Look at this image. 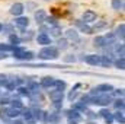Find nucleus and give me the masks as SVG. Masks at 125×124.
<instances>
[{
  "label": "nucleus",
  "mask_w": 125,
  "mask_h": 124,
  "mask_svg": "<svg viewBox=\"0 0 125 124\" xmlns=\"http://www.w3.org/2000/svg\"><path fill=\"white\" fill-rule=\"evenodd\" d=\"M22 115H23V118H25L26 121H32V120H33V117H32V112H31V110H23V112H22Z\"/></svg>",
  "instance_id": "32"
},
{
  "label": "nucleus",
  "mask_w": 125,
  "mask_h": 124,
  "mask_svg": "<svg viewBox=\"0 0 125 124\" xmlns=\"http://www.w3.org/2000/svg\"><path fill=\"white\" fill-rule=\"evenodd\" d=\"M23 10H25V6H23L22 3H15V4L10 7V13L15 15V16H21V15L23 13Z\"/></svg>",
  "instance_id": "7"
},
{
  "label": "nucleus",
  "mask_w": 125,
  "mask_h": 124,
  "mask_svg": "<svg viewBox=\"0 0 125 124\" xmlns=\"http://www.w3.org/2000/svg\"><path fill=\"white\" fill-rule=\"evenodd\" d=\"M82 18H83V21H84L83 24H86V25H87V24H92V22L96 21V13H94L93 10H86V12L83 13V16H82Z\"/></svg>",
  "instance_id": "5"
},
{
  "label": "nucleus",
  "mask_w": 125,
  "mask_h": 124,
  "mask_svg": "<svg viewBox=\"0 0 125 124\" xmlns=\"http://www.w3.org/2000/svg\"><path fill=\"white\" fill-rule=\"evenodd\" d=\"M45 22H47L48 25L51 24V26H55V25H58V24H57V19H55V18H47V19H45Z\"/></svg>",
  "instance_id": "38"
},
{
  "label": "nucleus",
  "mask_w": 125,
  "mask_h": 124,
  "mask_svg": "<svg viewBox=\"0 0 125 124\" xmlns=\"http://www.w3.org/2000/svg\"><path fill=\"white\" fill-rule=\"evenodd\" d=\"M115 67H116V69H119V70H124V69H125V60H124V57H119V59L115 62Z\"/></svg>",
  "instance_id": "29"
},
{
  "label": "nucleus",
  "mask_w": 125,
  "mask_h": 124,
  "mask_svg": "<svg viewBox=\"0 0 125 124\" xmlns=\"http://www.w3.org/2000/svg\"><path fill=\"white\" fill-rule=\"evenodd\" d=\"M114 105H115V108H116L118 111H122V110H124V99H122V98L116 99V101L114 102Z\"/></svg>",
  "instance_id": "31"
},
{
  "label": "nucleus",
  "mask_w": 125,
  "mask_h": 124,
  "mask_svg": "<svg viewBox=\"0 0 125 124\" xmlns=\"http://www.w3.org/2000/svg\"><path fill=\"white\" fill-rule=\"evenodd\" d=\"M100 59H99V64L100 66H103V67H109L111 64H112V60H111V57H108V56H99Z\"/></svg>",
  "instance_id": "16"
},
{
  "label": "nucleus",
  "mask_w": 125,
  "mask_h": 124,
  "mask_svg": "<svg viewBox=\"0 0 125 124\" xmlns=\"http://www.w3.org/2000/svg\"><path fill=\"white\" fill-rule=\"evenodd\" d=\"M99 56H96V54H89V56H86V57H83V60L87 63V64H90V66H99Z\"/></svg>",
  "instance_id": "8"
},
{
  "label": "nucleus",
  "mask_w": 125,
  "mask_h": 124,
  "mask_svg": "<svg viewBox=\"0 0 125 124\" xmlns=\"http://www.w3.org/2000/svg\"><path fill=\"white\" fill-rule=\"evenodd\" d=\"M58 120H60L58 111H55V112H52V114H48V120H47V121H50V123H57Z\"/></svg>",
  "instance_id": "26"
},
{
  "label": "nucleus",
  "mask_w": 125,
  "mask_h": 124,
  "mask_svg": "<svg viewBox=\"0 0 125 124\" xmlns=\"http://www.w3.org/2000/svg\"><path fill=\"white\" fill-rule=\"evenodd\" d=\"M115 93H116L118 96H121V98H122V95H124V89H116V91H115Z\"/></svg>",
  "instance_id": "46"
},
{
  "label": "nucleus",
  "mask_w": 125,
  "mask_h": 124,
  "mask_svg": "<svg viewBox=\"0 0 125 124\" xmlns=\"http://www.w3.org/2000/svg\"><path fill=\"white\" fill-rule=\"evenodd\" d=\"M73 110H76V111H86V105H83L82 102H76Z\"/></svg>",
  "instance_id": "36"
},
{
  "label": "nucleus",
  "mask_w": 125,
  "mask_h": 124,
  "mask_svg": "<svg viewBox=\"0 0 125 124\" xmlns=\"http://www.w3.org/2000/svg\"><path fill=\"white\" fill-rule=\"evenodd\" d=\"M28 89H29V92H31V93H39V85H38V83H35V82H31Z\"/></svg>",
  "instance_id": "27"
},
{
  "label": "nucleus",
  "mask_w": 125,
  "mask_h": 124,
  "mask_svg": "<svg viewBox=\"0 0 125 124\" xmlns=\"http://www.w3.org/2000/svg\"><path fill=\"white\" fill-rule=\"evenodd\" d=\"M28 124H35V123H32V121H29V123H28Z\"/></svg>",
  "instance_id": "51"
},
{
  "label": "nucleus",
  "mask_w": 125,
  "mask_h": 124,
  "mask_svg": "<svg viewBox=\"0 0 125 124\" xmlns=\"http://www.w3.org/2000/svg\"><path fill=\"white\" fill-rule=\"evenodd\" d=\"M90 124H94V123H90Z\"/></svg>",
  "instance_id": "52"
},
{
  "label": "nucleus",
  "mask_w": 125,
  "mask_h": 124,
  "mask_svg": "<svg viewBox=\"0 0 125 124\" xmlns=\"http://www.w3.org/2000/svg\"><path fill=\"white\" fill-rule=\"evenodd\" d=\"M112 117H114L115 121H118L119 124L125 123V117H124V112H122V111H116L115 114H112Z\"/></svg>",
  "instance_id": "20"
},
{
  "label": "nucleus",
  "mask_w": 125,
  "mask_h": 124,
  "mask_svg": "<svg viewBox=\"0 0 125 124\" xmlns=\"http://www.w3.org/2000/svg\"><path fill=\"white\" fill-rule=\"evenodd\" d=\"M74 60H76V57H74L73 54H68V56H65V57H64V62H65V63H73Z\"/></svg>",
  "instance_id": "40"
},
{
  "label": "nucleus",
  "mask_w": 125,
  "mask_h": 124,
  "mask_svg": "<svg viewBox=\"0 0 125 124\" xmlns=\"http://www.w3.org/2000/svg\"><path fill=\"white\" fill-rule=\"evenodd\" d=\"M76 25L80 28V31L84 32V34H93V29H92L89 25H86V24H83V22H80V21H77V22H76Z\"/></svg>",
  "instance_id": "14"
},
{
  "label": "nucleus",
  "mask_w": 125,
  "mask_h": 124,
  "mask_svg": "<svg viewBox=\"0 0 125 124\" xmlns=\"http://www.w3.org/2000/svg\"><path fill=\"white\" fill-rule=\"evenodd\" d=\"M1 31L4 32V34H10V32H13V28L10 25H3L1 26Z\"/></svg>",
  "instance_id": "39"
},
{
  "label": "nucleus",
  "mask_w": 125,
  "mask_h": 124,
  "mask_svg": "<svg viewBox=\"0 0 125 124\" xmlns=\"http://www.w3.org/2000/svg\"><path fill=\"white\" fill-rule=\"evenodd\" d=\"M38 59L41 60H57L58 59V50L55 47H44L39 53H38Z\"/></svg>",
  "instance_id": "1"
},
{
  "label": "nucleus",
  "mask_w": 125,
  "mask_h": 124,
  "mask_svg": "<svg viewBox=\"0 0 125 124\" xmlns=\"http://www.w3.org/2000/svg\"><path fill=\"white\" fill-rule=\"evenodd\" d=\"M50 34H51V37H57V38H60V37H61V26H60V25L51 26V28H50Z\"/></svg>",
  "instance_id": "18"
},
{
  "label": "nucleus",
  "mask_w": 125,
  "mask_h": 124,
  "mask_svg": "<svg viewBox=\"0 0 125 124\" xmlns=\"http://www.w3.org/2000/svg\"><path fill=\"white\" fill-rule=\"evenodd\" d=\"M112 7L115 10H119V9L124 7V1L122 0H112Z\"/></svg>",
  "instance_id": "28"
},
{
  "label": "nucleus",
  "mask_w": 125,
  "mask_h": 124,
  "mask_svg": "<svg viewBox=\"0 0 125 124\" xmlns=\"http://www.w3.org/2000/svg\"><path fill=\"white\" fill-rule=\"evenodd\" d=\"M7 83V76L6 74H0V85H6Z\"/></svg>",
  "instance_id": "43"
},
{
  "label": "nucleus",
  "mask_w": 125,
  "mask_h": 124,
  "mask_svg": "<svg viewBox=\"0 0 125 124\" xmlns=\"http://www.w3.org/2000/svg\"><path fill=\"white\" fill-rule=\"evenodd\" d=\"M93 45L97 48H103V47H106V41L103 37H96L93 39Z\"/></svg>",
  "instance_id": "15"
},
{
  "label": "nucleus",
  "mask_w": 125,
  "mask_h": 124,
  "mask_svg": "<svg viewBox=\"0 0 125 124\" xmlns=\"http://www.w3.org/2000/svg\"><path fill=\"white\" fill-rule=\"evenodd\" d=\"M48 95H50V99H51L52 102H62L64 93H62L61 91H57V89H54V91H51Z\"/></svg>",
  "instance_id": "6"
},
{
  "label": "nucleus",
  "mask_w": 125,
  "mask_h": 124,
  "mask_svg": "<svg viewBox=\"0 0 125 124\" xmlns=\"http://www.w3.org/2000/svg\"><path fill=\"white\" fill-rule=\"evenodd\" d=\"M7 57V53H3V51H0V60H4Z\"/></svg>",
  "instance_id": "47"
},
{
  "label": "nucleus",
  "mask_w": 125,
  "mask_h": 124,
  "mask_svg": "<svg viewBox=\"0 0 125 124\" xmlns=\"http://www.w3.org/2000/svg\"><path fill=\"white\" fill-rule=\"evenodd\" d=\"M9 102H10V99H9L7 95H4V96L0 99V104H1V105H6V104H9Z\"/></svg>",
  "instance_id": "42"
},
{
  "label": "nucleus",
  "mask_w": 125,
  "mask_h": 124,
  "mask_svg": "<svg viewBox=\"0 0 125 124\" xmlns=\"http://www.w3.org/2000/svg\"><path fill=\"white\" fill-rule=\"evenodd\" d=\"M105 121H106V124H112V123H114V117H112V114H111V115H108V117L105 118Z\"/></svg>",
  "instance_id": "44"
},
{
  "label": "nucleus",
  "mask_w": 125,
  "mask_h": 124,
  "mask_svg": "<svg viewBox=\"0 0 125 124\" xmlns=\"http://www.w3.org/2000/svg\"><path fill=\"white\" fill-rule=\"evenodd\" d=\"M103 38H105V41H106V45H112V44L115 42V39H116V37H115L114 32H109V34L105 35Z\"/></svg>",
  "instance_id": "23"
},
{
  "label": "nucleus",
  "mask_w": 125,
  "mask_h": 124,
  "mask_svg": "<svg viewBox=\"0 0 125 124\" xmlns=\"http://www.w3.org/2000/svg\"><path fill=\"white\" fill-rule=\"evenodd\" d=\"M4 86H6V89H7V91H13V89L16 88V85H15L13 79H12V80H7V83H6Z\"/></svg>",
  "instance_id": "37"
},
{
  "label": "nucleus",
  "mask_w": 125,
  "mask_h": 124,
  "mask_svg": "<svg viewBox=\"0 0 125 124\" xmlns=\"http://www.w3.org/2000/svg\"><path fill=\"white\" fill-rule=\"evenodd\" d=\"M1 26H3V25H1V24H0V32H1Z\"/></svg>",
  "instance_id": "50"
},
{
  "label": "nucleus",
  "mask_w": 125,
  "mask_h": 124,
  "mask_svg": "<svg viewBox=\"0 0 125 124\" xmlns=\"http://www.w3.org/2000/svg\"><path fill=\"white\" fill-rule=\"evenodd\" d=\"M4 112H6L9 117H12V118H16V117L21 114V111H19V110H16V108H9V110H6Z\"/></svg>",
  "instance_id": "25"
},
{
  "label": "nucleus",
  "mask_w": 125,
  "mask_h": 124,
  "mask_svg": "<svg viewBox=\"0 0 125 124\" xmlns=\"http://www.w3.org/2000/svg\"><path fill=\"white\" fill-rule=\"evenodd\" d=\"M111 102H112V98H111V95H109V93H102V95L92 96V102H90V104L105 107V105H109Z\"/></svg>",
  "instance_id": "2"
},
{
  "label": "nucleus",
  "mask_w": 125,
  "mask_h": 124,
  "mask_svg": "<svg viewBox=\"0 0 125 124\" xmlns=\"http://www.w3.org/2000/svg\"><path fill=\"white\" fill-rule=\"evenodd\" d=\"M87 117H90V118H94V117H96V114H94L93 111H87Z\"/></svg>",
  "instance_id": "48"
},
{
  "label": "nucleus",
  "mask_w": 125,
  "mask_h": 124,
  "mask_svg": "<svg viewBox=\"0 0 125 124\" xmlns=\"http://www.w3.org/2000/svg\"><path fill=\"white\" fill-rule=\"evenodd\" d=\"M57 50H65L67 47H68V42H67V39L65 38H58V41H57Z\"/></svg>",
  "instance_id": "24"
},
{
  "label": "nucleus",
  "mask_w": 125,
  "mask_h": 124,
  "mask_svg": "<svg viewBox=\"0 0 125 124\" xmlns=\"http://www.w3.org/2000/svg\"><path fill=\"white\" fill-rule=\"evenodd\" d=\"M15 124H23V123H21V121H16V123H15Z\"/></svg>",
  "instance_id": "49"
},
{
  "label": "nucleus",
  "mask_w": 125,
  "mask_h": 124,
  "mask_svg": "<svg viewBox=\"0 0 125 124\" xmlns=\"http://www.w3.org/2000/svg\"><path fill=\"white\" fill-rule=\"evenodd\" d=\"M52 107H54L55 110H61V107H62V102H54V104H52Z\"/></svg>",
  "instance_id": "45"
},
{
  "label": "nucleus",
  "mask_w": 125,
  "mask_h": 124,
  "mask_svg": "<svg viewBox=\"0 0 125 124\" xmlns=\"http://www.w3.org/2000/svg\"><path fill=\"white\" fill-rule=\"evenodd\" d=\"M99 114H100V115H102V117H103V118H106V117H108V115H111V112H109V110H106V108H102V110H100V112H99Z\"/></svg>",
  "instance_id": "41"
},
{
  "label": "nucleus",
  "mask_w": 125,
  "mask_h": 124,
  "mask_svg": "<svg viewBox=\"0 0 125 124\" xmlns=\"http://www.w3.org/2000/svg\"><path fill=\"white\" fill-rule=\"evenodd\" d=\"M36 41H38V44H41V45H47V47H48V44H51V39H50V35H47L45 32H42V34H39V35L36 37Z\"/></svg>",
  "instance_id": "9"
},
{
  "label": "nucleus",
  "mask_w": 125,
  "mask_h": 124,
  "mask_svg": "<svg viewBox=\"0 0 125 124\" xmlns=\"http://www.w3.org/2000/svg\"><path fill=\"white\" fill-rule=\"evenodd\" d=\"M114 91V86L111 85V83H102V85H97V86H94L92 88V91H90V96H94V95H99V93H109Z\"/></svg>",
  "instance_id": "3"
},
{
  "label": "nucleus",
  "mask_w": 125,
  "mask_h": 124,
  "mask_svg": "<svg viewBox=\"0 0 125 124\" xmlns=\"http://www.w3.org/2000/svg\"><path fill=\"white\" fill-rule=\"evenodd\" d=\"M115 37L119 38V39H124L125 38V25L124 24H121V25L116 28V31H115Z\"/></svg>",
  "instance_id": "17"
},
{
  "label": "nucleus",
  "mask_w": 125,
  "mask_h": 124,
  "mask_svg": "<svg viewBox=\"0 0 125 124\" xmlns=\"http://www.w3.org/2000/svg\"><path fill=\"white\" fill-rule=\"evenodd\" d=\"M9 42H10L12 47H19L21 39H19V37H16L15 34H10V35H9Z\"/></svg>",
  "instance_id": "19"
},
{
  "label": "nucleus",
  "mask_w": 125,
  "mask_h": 124,
  "mask_svg": "<svg viewBox=\"0 0 125 124\" xmlns=\"http://www.w3.org/2000/svg\"><path fill=\"white\" fill-rule=\"evenodd\" d=\"M15 24H16L19 28H26L28 24H29V19L25 18V16H18V18L15 19Z\"/></svg>",
  "instance_id": "11"
},
{
  "label": "nucleus",
  "mask_w": 125,
  "mask_h": 124,
  "mask_svg": "<svg viewBox=\"0 0 125 124\" xmlns=\"http://www.w3.org/2000/svg\"><path fill=\"white\" fill-rule=\"evenodd\" d=\"M65 35H67V38H68V39H71V41H79V32L76 31V29H73V28L67 29Z\"/></svg>",
  "instance_id": "13"
},
{
  "label": "nucleus",
  "mask_w": 125,
  "mask_h": 124,
  "mask_svg": "<svg viewBox=\"0 0 125 124\" xmlns=\"http://www.w3.org/2000/svg\"><path fill=\"white\" fill-rule=\"evenodd\" d=\"M67 120H68V124H79L82 121V115L79 111L76 110H67Z\"/></svg>",
  "instance_id": "4"
},
{
  "label": "nucleus",
  "mask_w": 125,
  "mask_h": 124,
  "mask_svg": "<svg viewBox=\"0 0 125 124\" xmlns=\"http://www.w3.org/2000/svg\"><path fill=\"white\" fill-rule=\"evenodd\" d=\"M108 21H97L96 24H94V26L92 28L93 31H97V29H103V28H108Z\"/></svg>",
  "instance_id": "22"
},
{
  "label": "nucleus",
  "mask_w": 125,
  "mask_h": 124,
  "mask_svg": "<svg viewBox=\"0 0 125 124\" xmlns=\"http://www.w3.org/2000/svg\"><path fill=\"white\" fill-rule=\"evenodd\" d=\"M45 19H47V13L44 10L35 12V21H36V24H42V22H45Z\"/></svg>",
  "instance_id": "12"
},
{
  "label": "nucleus",
  "mask_w": 125,
  "mask_h": 124,
  "mask_svg": "<svg viewBox=\"0 0 125 124\" xmlns=\"http://www.w3.org/2000/svg\"><path fill=\"white\" fill-rule=\"evenodd\" d=\"M54 83H55V79L51 77V76H45V77L41 79V86L42 88H51V86H54Z\"/></svg>",
  "instance_id": "10"
},
{
  "label": "nucleus",
  "mask_w": 125,
  "mask_h": 124,
  "mask_svg": "<svg viewBox=\"0 0 125 124\" xmlns=\"http://www.w3.org/2000/svg\"><path fill=\"white\" fill-rule=\"evenodd\" d=\"M18 92H19V95H22V96H31L29 89L25 88V86H19V88H18Z\"/></svg>",
  "instance_id": "30"
},
{
  "label": "nucleus",
  "mask_w": 125,
  "mask_h": 124,
  "mask_svg": "<svg viewBox=\"0 0 125 124\" xmlns=\"http://www.w3.org/2000/svg\"><path fill=\"white\" fill-rule=\"evenodd\" d=\"M79 88H82V83H76V85H74V88H73V91L68 93V99H70V101H74V98L79 95V92H77V89H79Z\"/></svg>",
  "instance_id": "21"
},
{
  "label": "nucleus",
  "mask_w": 125,
  "mask_h": 124,
  "mask_svg": "<svg viewBox=\"0 0 125 124\" xmlns=\"http://www.w3.org/2000/svg\"><path fill=\"white\" fill-rule=\"evenodd\" d=\"M15 47H12L10 44H0V51L3 53H7V51H13Z\"/></svg>",
  "instance_id": "33"
},
{
  "label": "nucleus",
  "mask_w": 125,
  "mask_h": 124,
  "mask_svg": "<svg viewBox=\"0 0 125 124\" xmlns=\"http://www.w3.org/2000/svg\"><path fill=\"white\" fill-rule=\"evenodd\" d=\"M10 102H12V108H16V110L22 108V102L19 99H10Z\"/></svg>",
  "instance_id": "35"
},
{
  "label": "nucleus",
  "mask_w": 125,
  "mask_h": 124,
  "mask_svg": "<svg viewBox=\"0 0 125 124\" xmlns=\"http://www.w3.org/2000/svg\"><path fill=\"white\" fill-rule=\"evenodd\" d=\"M54 86H57V91H64L65 89V82L64 80H55V83H54Z\"/></svg>",
  "instance_id": "34"
}]
</instances>
